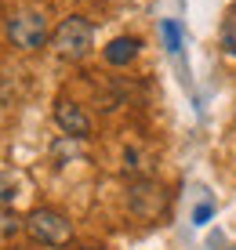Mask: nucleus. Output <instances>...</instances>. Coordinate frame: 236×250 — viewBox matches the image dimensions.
I'll use <instances>...</instances> for the list:
<instances>
[{"label":"nucleus","mask_w":236,"mask_h":250,"mask_svg":"<svg viewBox=\"0 0 236 250\" xmlns=\"http://www.w3.org/2000/svg\"><path fill=\"white\" fill-rule=\"evenodd\" d=\"M51 25L47 15L40 7H19V11L7 15V44L19 47V51H40L51 40Z\"/></svg>","instance_id":"1"},{"label":"nucleus","mask_w":236,"mask_h":250,"mask_svg":"<svg viewBox=\"0 0 236 250\" xmlns=\"http://www.w3.org/2000/svg\"><path fill=\"white\" fill-rule=\"evenodd\" d=\"M51 47H55V55L62 62H84L94 47V25L87 19H80V15H69V19H62L55 25Z\"/></svg>","instance_id":"2"},{"label":"nucleus","mask_w":236,"mask_h":250,"mask_svg":"<svg viewBox=\"0 0 236 250\" xmlns=\"http://www.w3.org/2000/svg\"><path fill=\"white\" fill-rule=\"evenodd\" d=\"M25 236L33 239V243L40 247H66L69 239H73V221L66 218L62 210H55V207H37V210L25 214L22 221Z\"/></svg>","instance_id":"3"},{"label":"nucleus","mask_w":236,"mask_h":250,"mask_svg":"<svg viewBox=\"0 0 236 250\" xmlns=\"http://www.w3.org/2000/svg\"><path fill=\"white\" fill-rule=\"evenodd\" d=\"M167 188H164L156 178H135L127 185V210L135 214L138 221H160L167 214Z\"/></svg>","instance_id":"4"},{"label":"nucleus","mask_w":236,"mask_h":250,"mask_svg":"<svg viewBox=\"0 0 236 250\" xmlns=\"http://www.w3.org/2000/svg\"><path fill=\"white\" fill-rule=\"evenodd\" d=\"M55 124L66 131V138H91V116H87L84 105L73 102V98L55 102Z\"/></svg>","instance_id":"5"},{"label":"nucleus","mask_w":236,"mask_h":250,"mask_svg":"<svg viewBox=\"0 0 236 250\" xmlns=\"http://www.w3.org/2000/svg\"><path fill=\"white\" fill-rule=\"evenodd\" d=\"M138 47H142L138 37H117V40H109V47H106V62L120 69V65H127V62L138 58Z\"/></svg>","instance_id":"6"},{"label":"nucleus","mask_w":236,"mask_h":250,"mask_svg":"<svg viewBox=\"0 0 236 250\" xmlns=\"http://www.w3.org/2000/svg\"><path fill=\"white\" fill-rule=\"evenodd\" d=\"M222 44H225V51L236 58V7L229 15H225V25H222Z\"/></svg>","instance_id":"7"},{"label":"nucleus","mask_w":236,"mask_h":250,"mask_svg":"<svg viewBox=\"0 0 236 250\" xmlns=\"http://www.w3.org/2000/svg\"><path fill=\"white\" fill-rule=\"evenodd\" d=\"M160 33H164V40H167V51H178V47H182V37H178V25H174L171 19H164V25H160Z\"/></svg>","instance_id":"8"},{"label":"nucleus","mask_w":236,"mask_h":250,"mask_svg":"<svg viewBox=\"0 0 236 250\" xmlns=\"http://www.w3.org/2000/svg\"><path fill=\"white\" fill-rule=\"evenodd\" d=\"M11 196H15V182L7 174H0V203H7Z\"/></svg>","instance_id":"9"},{"label":"nucleus","mask_w":236,"mask_h":250,"mask_svg":"<svg viewBox=\"0 0 236 250\" xmlns=\"http://www.w3.org/2000/svg\"><path fill=\"white\" fill-rule=\"evenodd\" d=\"M207 218H211V203H204V207H200V210L193 214V221H196V225H204Z\"/></svg>","instance_id":"10"},{"label":"nucleus","mask_w":236,"mask_h":250,"mask_svg":"<svg viewBox=\"0 0 236 250\" xmlns=\"http://www.w3.org/2000/svg\"><path fill=\"white\" fill-rule=\"evenodd\" d=\"M76 250H102V247H76Z\"/></svg>","instance_id":"11"}]
</instances>
